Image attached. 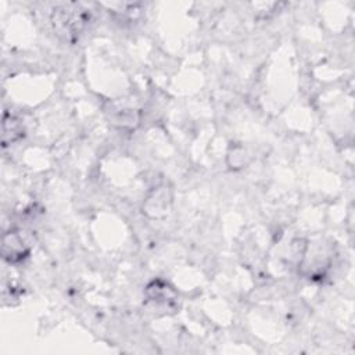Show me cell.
I'll return each instance as SVG.
<instances>
[{
	"label": "cell",
	"instance_id": "cell-2",
	"mask_svg": "<svg viewBox=\"0 0 355 355\" xmlns=\"http://www.w3.org/2000/svg\"><path fill=\"white\" fill-rule=\"evenodd\" d=\"M173 194L169 186L158 184L151 189L143 202V214L153 219H162L169 215L172 209Z\"/></svg>",
	"mask_w": 355,
	"mask_h": 355
},
{
	"label": "cell",
	"instance_id": "cell-1",
	"mask_svg": "<svg viewBox=\"0 0 355 355\" xmlns=\"http://www.w3.org/2000/svg\"><path fill=\"white\" fill-rule=\"evenodd\" d=\"M89 22V12L79 4H62L51 14L53 31L65 42H73Z\"/></svg>",
	"mask_w": 355,
	"mask_h": 355
},
{
	"label": "cell",
	"instance_id": "cell-4",
	"mask_svg": "<svg viewBox=\"0 0 355 355\" xmlns=\"http://www.w3.org/2000/svg\"><path fill=\"white\" fill-rule=\"evenodd\" d=\"M1 254L7 262L17 263L28 257L29 247L18 232H7L1 241Z\"/></svg>",
	"mask_w": 355,
	"mask_h": 355
},
{
	"label": "cell",
	"instance_id": "cell-5",
	"mask_svg": "<svg viewBox=\"0 0 355 355\" xmlns=\"http://www.w3.org/2000/svg\"><path fill=\"white\" fill-rule=\"evenodd\" d=\"M24 136V128L21 126L19 121L15 119L14 116H6L3 121V141L6 143L7 140L15 141L17 139Z\"/></svg>",
	"mask_w": 355,
	"mask_h": 355
},
{
	"label": "cell",
	"instance_id": "cell-3",
	"mask_svg": "<svg viewBox=\"0 0 355 355\" xmlns=\"http://www.w3.org/2000/svg\"><path fill=\"white\" fill-rule=\"evenodd\" d=\"M144 295L148 304L161 311H175L178 306V293L169 283L161 279L150 282L144 290Z\"/></svg>",
	"mask_w": 355,
	"mask_h": 355
}]
</instances>
